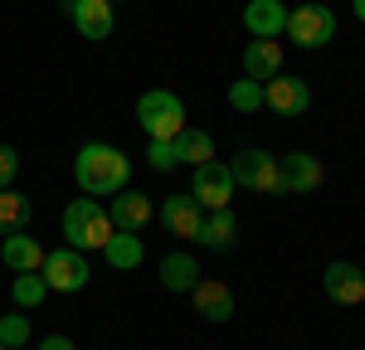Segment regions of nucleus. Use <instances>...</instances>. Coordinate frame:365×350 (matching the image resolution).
I'll return each mask as SVG.
<instances>
[{
    "mask_svg": "<svg viewBox=\"0 0 365 350\" xmlns=\"http://www.w3.org/2000/svg\"><path fill=\"white\" fill-rule=\"evenodd\" d=\"M73 175H78V185H83L88 195L98 200V195H117V190H127V175H132V161L108 142H83L78 146V156H73Z\"/></svg>",
    "mask_w": 365,
    "mask_h": 350,
    "instance_id": "obj_1",
    "label": "nucleus"
},
{
    "mask_svg": "<svg viewBox=\"0 0 365 350\" xmlns=\"http://www.w3.org/2000/svg\"><path fill=\"white\" fill-rule=\"evenodd\" d=\"M113 233H117L113 214L93 200V195L63 204V243H68V248H78V253H103Z\"/></svg>",
    "mask_w": 365,
    "mask_h": 350,
    "instance_id": "obj_2",
    "label": "nucleus"
},
{
    "mask_svg": "<svg viewBox=\"0 0 365 350\" xmlns=\"http://www.w3.org/2000/svg\"><path fill=\"white\" fill-rule=\"evenodd\" d=\"M137 122L151 142H175L185 132V102L170 88H151V92L137 97Z\"/></svg>",
    "mask_w": 365,
    "mask_h": 350,
    "instance_id": "obj_3",
    "label": "nucleus"
},
{
    "mask_svg": "<svg viewBox=\"0 0 365 350\" xmlns=\"http://www.w3.org/2000/svg\"><path fill=\"white\" fill-rule=\"evenodd\" d=\"M229 175H234L239 190H253V195H278V190H282L278 161H273V151H263V146H244V151H234Z\"/></svg>",
    "mask_w": 365,
    "mask_h": 350,
    "instance_id": "obj_4",
    "label": "nucleus"
},
{
    "mask_svg": "<svg viewBox=\"0 0 365 350\" xmlns=\"http://www.w3.org/2000/svg\"><path fill=\"white\" fill-rule=\"evenodd\" d=\"M331 34H336V10L331 5H297V10H287V39L297 49H322V44H331Z\"/></svg>",
    "mask_w": 365,
    "mask_h": 350,
    "instance_id": "obj_5",
    "label": "nucleus"
},
{
    "mask_svg": "<svg viewBox=\"0 0 365 350\" xmlns=\"http://www.w3.org/2000/svg\"><path fill=\"white\" fill-rule=\"evenodd\" d=\"M263 107L273 117H302L312 107V83L292 78V73H278V78L263 83Z\"/></svg>",
    "mask_w": 365,
    "mask_h": 350,
    "instance_id": "obj_6",
    "label": "nucleus"
},
{
    "mask_svg": "<svg viewBox=\"0 0 365 350\" xmlns=\"http://www.w3.org/2000/svg\"><path fill=\"white\" fill-rule=\"evenodd\" d=\"M44 282H49V292H78L88 287V258L78 253V248H54V253H44Z\"/></svg>",
    "mask_w": 365,
    "mask_h": 350,
    "instance_id": "obj_7",
    "label": "nucleus"
},
{
    "mask_svg": "<svg viewBox=\"0 0 365 350\" xmlns=\"http://www.w3.org/2000/svg\"><path fill=\"white\" fill-rule=\"evenodd\" d=\"M234 175H229V166H220V161H210V166H195V185H190V195H195V204L210 214V209H229V200H234Z\"/></svg>",
    "mask_w": 365,
    "mask_h": 350,
    "instance_id": "obj_8",
    "label": "nucleus"
},
{
    "mask_svg": "<svg viewBox=\"0 0 365 350\" xmlns=\"http://www.w3.org/2000/svg\"><path fill=\"white\" fill-rule=\"evenodd\" d=\"M322 292L336 302V307H361L365 302V267L361 262H327V272H322Z\"/></svg>",
    "mask_w": 365,
    "mask_h": 350,
    "instance_id": "obj_9",
    "label": "nucleus"
},
{
    "mask_svg": "<svg viewBox=\"0 0 365 350\" xmlns=\"http://www.w3.org/2000/svg\"><path fill=\"white\" fill-rule=\"evenodd\" d=\"M63 15L73 20V29L83 39H108L117 25V5L113 0H63Z\"/></svg>",
    "mask_w": 365,
    "mask_h": 350,
    "instance_id": "obj_10",
    "label": "nucleus"
},
{
    "mask_svg": "<svg viewBox=\"0 0 365 350\" xmlns=\"http://www.w3.org/2000/svg\"><path fill=\"white\" fill-rule=\"evenodd\" d=\"M278 171H282V190H287V195H312V190H322V180H327L322 161H317V156H307V151L282 156Z\"/></svg>",
    "mask_w": 365,
    "mask_h": 350,
    "instance_id": "obj_11",
    "label": "nucleus"
},
{
    "mask_svg": "<svg viewBox=\"0 0 365 350\" xmlns=\"http://www.w3.org/2000/svg\"><path fill=\"white\" fill-rule=\"evenodd\" d=\"M108 214H113V229H122V233H141L156 219V209H151V200H146L141 190H117L113 204H108Z\"/></svg>",
    "mask_w": 365,
    "mask_h": 350,
    "instance_id": "obj_12",
    "label": "nucleus"
},
{
    "mask_svg": "<svg viewBox=\"0 0 365 350\" xmlns=\"http://www.w3.org/2000/svg\"><path fill=\"white\" fill-rule=\"evenodd\" d=\"M44 253H49V248H44L39 238H29L25 229L0 238V262H5L10 272H39V267H44Z\"/></svg>",
    "mask_w": 365,
    "mask_h": 350,
    "instance_id": "obj_13",
    "label": "nucleus"
},
{
    "mask_svg": "<svg viewBox=\"0 0 365 350\" xmlns=\"http://www.w3.org/2000/svg\"><path fill=\"white\" fill-rule=\"evenodd\" d=\"M156 214H161V224H166L175 238H195V233H200V219H205L190 190H180V195H166Z\"/></svg>",
    "mask_w": 365,
    "mask_h": 350,
    "instance_id": "obj_14",
    "label": "nucleus"
},
{
    "mask_svg": "<svg viewBox=\"0 0 365 350\" xmlns=\"http://www.w3.org/2000/svg\"><path fill=\"white\" fill-rule=\"evenodd\" d=\"M244 29L253 39H278L287 34V5L282 0H249L244 5Z\"/></svg>",
    "mask_w": 365,
    "mask_h": 350,
    "instance_id": "obj_15",
    "label": "nucleus"
},
{
    "mask_svg": "<svg viewBox=\"0 0 365 350\" xmlns=\"http://www.w3.org/2000/svg\"><path fill=\"white\" fill-rule=\"evenodd\" d=\"M190 302H195V312L205 321H215V326H225V321H234V292L225 287V282H215V277H200L195 292H190Z\"/></svg>",
    "mask_w": 365,
    "mask_h": 350,
    "instance_id": "obj_16",
    "label": "nucleus"
},
{
    "mask_svg": "<svg viewBox=\"0 0 365 350\" xmlns=\"http://www.w3.org/2000/svg\"><path fill=\"white\" fill-rule=\"evenodd\" d=\"M195 243L205 248V253H229V248L239 243V219H234L229 209H210V214L200 219Z\"/></svg>",
    "mask_w": 365,
    "mask_h": 350,
    "instance_id": "obj_17",
    "label": "nucleus"
},
{
    "mask_svg": "<svg viewBox=\"0 0 365 350\" xmlns=\"http://www.w3.org/2000/svg\"><path fill=\"white\" fill-rule=\"evenodd\" d=\"M278 73H282V44L278 39H253L249 49H244V78L268 83V78H278Z\"/></svg>",
    "mask_w": 365,
    "mask_h": 350,
    "instance_id": "obj_18",
    "label": "nucleus"
},
{
    "mask_svg": "<svg viewBox=\"0 0 365 350\" xmlns=\"http://www.w3.org/2000/svg\"><path fill=\"white\" fill-rule=\"evenodd\" d=\"M156 277H161V287L166 292H195V282H200V262H195V253H166L161 258V267H156Z\"/></svg>",
    "mask_w": 365,
    "mask_h": 350,
    "instance_id": "obj_19",
    "label": "nucleus"
},
{
    "mask_svg": "<svg viewBox=\"0 0 365 350\" xmlns=\"http://www.w3.org/2000/svg\"><path fill=\"white\" fill-rule=\"evenodd\" d=\"M103 258H108V267H117V272H132V267H141V258H146V243H141V233L117 229L113 238H108V248H103Z\"/></svg>",
    "mask_w": 365,
    "mask_h": 350,
    "instance_id": "obj_20",
    "label": "nucleus"
},
{
    "mask_svg": "<svg viewBox=\"0 0 365 350\" xmlns=\"http://www.w3.org/2000/svg\"><path fill=\"white\" fill-rule=\"evenodd\" d=\"M175 156H180V166H210L215 161V137L200 132V127H185L175 137Z\"/></svg>",
    "mask_w": 365,
    "mask_h": 350,
    "instance_id": "obj_21",
    "label": "nucleus"
},
{
    "mask_svg": "<svg viewBox=\"0 0 365 350\" xmlns=\"http://www.w3.org/2000/svg\"><path fill=\"white\" fill-rule=\"evenodd\" d=\"M29 219H34L29 195H20V190H0V238H5V233H20Z\"/></svg>",
    "mask_w": 365,
    "mask_h": 350,
    "instance_id": "obj_22",
    "label": "nucleus"
},
{
    "mask_svg": "<svg viewBox=\"0 0 365 350\" xmlns=\"http://www.w3.org/2000/svg\"><path fill=\"white\" fill-rule=\"evenodd\" d=\"M10 297H15V307H20V312L39 307V302L49 297V282H44V272H15V287H10Z\"/></svg>",
    "mask_w": 365,
    "mask_h": 350,
    "instance_id": "obj_23",
    "label": "nucleus"
},
{
    "mask_svg": "<svg viewBox=\"0 0 365 350\" xmlns=\"http://www.w3.org/2000/svg\"><path fill=\"white\" fill-rule=\"evenodd\" d=\"M29 336H34V326H29L25 312H10V317H0V346H5V350L29 346Z\"/></svg>",
    "mask_w": 365,
    "mask_h": 350,
    "instance_id": "obj_24",
    "label": "nucleus"
},
{
    "mask_svg": "<svg viewBox=\"0 0 365 350\" xmlns=\"http://www.w3.org/2000/svg\"><path fill=\"white\" fill-rule=\"evenodd\" d=\"M229 107H234V112H258V107H263V83L239 78V83L229 88Z\"/></svg>",
    "mask_w": 365,
    "mask_h": 350,
    "instance_id": "obj_25",
    "label": "nucleus"
},
{
    "mask_svg": "<svg viewBox=\"0 0 365 350\" xmlns=\"http://www.w3.org/2000/svg\"><path fill=\"white\" fill-rule=\"evenodd\" d=\"M146 161H151V171H175L180 166L175 142H146Z\"/></svg>",
    "mask_w": 365,
    "mask_h": 350,
    "instance_id": "obj_26",
    "label": "nucleus"
},
{
    "mask_svg": "<svg viewBox=\"0 0 365 350\" xmlns=\"http://www.w3.org/2000/svg\"><path fill=\"white\" fill-rule=\"evenodd\" d=\"M20 175V151L15 146H0V190H10Z\"/></svg>",
    "mask_w": 365,
    "mask_h": 350,
    "instance_id": "obj_27",
    "label": "nucleus"
},
{
    "mask_svg": "<svg viewBox=\"0 0 365 350\" xmlns=\"http://www.w3.org/2000/svg\"><path fill=\"white\" fill-rule=\"evenodd\" d=\"M39 350H78V346H73L63 331H54V336H44V341H39Z\"/></svg>",
    "mask_w": 365,
    "mask_h": 350,
    "instance_id": "obj_28",
    "label": "nucleus"
},
{
    "mask_svg": "<svg viewBox=\"0 0 365 350\" xmlns=\"http://www.w3.org/2000/svg\"><path fill=\"white\" fill-rule=\"evenodd\" d=\"M351 5H356V20L365 25V0H351Z\"/></svg>",
    "mask_w": 365,
    "mask_h": 350,
    "instance_id": "obj_29",
    "label": "nucleus"
},
{
    "mask_svg": "<svg viewBox=\"0 0 365 350\" xmlns=\"http://www.w3.org/2000/svg\"><path fill=\"white\" fill-rule=\"evenodd\" d=\"M113 5H122V0H113Z\"/></svg>",
    "mask_w": 365,
    "mask_h": 350,
    "instance_id": "obj_30",
    "label": "nucleus"
},
{
    "mask_svg": "<svg viewBox=\"0 0 365 350\" xmlns=\"http://www.w3.org/2000/svg\"><path fill=\"white\" fill-rule=\"evenodd\" d=\"M0 350H5V346H0Z\"/></svg>",
    "mask_w": 365,
    "mask_h": 350,
    "instance_id": "obj_31",
    "label": "nucleus"
}]
</instances>
